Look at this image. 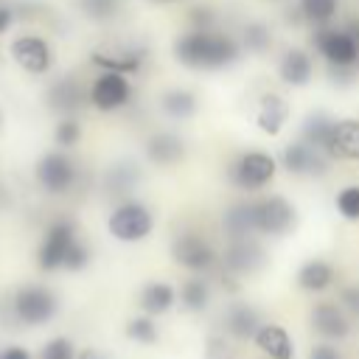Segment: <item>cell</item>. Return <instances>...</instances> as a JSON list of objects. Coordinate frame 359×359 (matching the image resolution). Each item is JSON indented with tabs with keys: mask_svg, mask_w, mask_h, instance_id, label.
<instances>
[{
	"mask_svg": "<svg viewBox=\"0 0 359 359\" xmlns=\"http://www.w3.org/2000/svg\"><path fill=\"white\" fill-rule=\"evenodd\" d=\"M241 42L216 28H191L174 39V59L191 70H222L241 59Z\"/></svg>",
	"mask_w": 359,
	"mask_h": 359,
	"instance_id": "1",
	"label": "cell"
},
{
	"mask_svg": "<svg viewBox=\"0 0 359 359\" xmlns=\"http://www.w3.org/2000/svg\"><path fill=\"white\" fill-rule=\"evenodd\" d=\"M278 174V160L269 151L250 149L241 151L230 165H227V182L244 194H255L266 188Z\"/></svg>",
	"mask_w": 359,
	"mask_h": 359,
	"instance_id": "2",
	"label": "cell"
},
{
	"mask_svg": "<svg viewBox=\"0 0 359 359\" xmlns=\"http://www.w3.org/2000/svg\"><path fill=\"white\" fill-rule=\"evenodd\" d=\"M107 230L121 244L146 241L154 230V213L140 199H123L121 205L112 208V213L107 219Z\"/></svg>",
	"mask_w": 359,
	"mask_h": 359,
	"instance_id": "3",
	"label": "cell"
},
{
	"mask_svg": "<svg viewBox=\"0 0 359 359\" xmlns=\"http://www.w3.org/2000/svg\"><path fill=\"white\" fill-rule=\"evenodd\" d=\"M252 222H255V233L258 236L280 238V236L294 230L297 208L286 196H280V194L258 196V199H252Z\"/></svg>",
	"mask_w": 359,
	"mask_h": 359,
	"instance_id": "4",
	"label": "cell"
},
{
	"mask_svg": "<svg viewBox=\"0 0 359 359\" xmlns=\"http://www.w3.org/2000/svg\"><path fill=\"white\" fill-rule=\"evenodd\" d=\"M11 306H14V317L25 325H45L59 314V297L42 283L20 286Z\"/></svg>",
	"mask_w": 359,
	"mask_h": 359,
	"instance_id": "5",
	"label": "cell"
},
{
	"mask_svg": "<svg viewBox=\"0 0 359 359\" xmlns=\"http://www.w3.org/2000/svg\"><path fill=\"white\" fill-rule=\"evenodd\" d=\"M314 50L328 62L334 70H353L359 65V42L353 34L339 31V28H325L320 25L311 36Z\"/></svg>",
	"mask_w": 359,
	"mask_h": 359,
	"instance_id": "6",
	"label": "cell"
},
{
	"mask_svg": "<svg viewBox=\"0 0 359 359\" xmlns=\"http://www.w3.org/2000/svg\"><path fill=\"white\" fill-rule=\"evenodd\" d=\"M171 258L188 272H208L219 261L213 244L202 233H194V230H182L171 238Z\"/></svg>",
	"mask_w": 359,
	"mask_h": 359,
	"instance_id": "7",
	"label": "cell"
},
{
	"mask_svg": "<svg viewBox=\"0 0 359 359\" xmlns=\"http://www.w3.org/2000/svg\"><path fill=\"white\" fill-rule=\"evenodd\" d=\"M87 101L98 109V112H118L132 101V84L126 79V73H115V70H101L90 90H87Z\"/></svg>",
	"mask_w": 359,
	"mask_h": 359,
	"instance_id": "8",
	"label": "cell"
},
{
	"mask_svg": "<svg viewBox=\"0 0 359 359\" xmlns=\"http://www.w3.org/2000/svg\"><path fill=\"white\" fill-rule=\"evenodd\" d=\"M76 238H79V236H76V224H73L70 219H56V222H50L48 230H45V236H42V241H39V250H36V264H39V269H45V272L62 269L65 255H67V250H70V244H73Z\"/></svg>",
	"mask_w": 359,
	"mask_h": 359,
	"instance_id": "9",
	"label": "cell"
},
{
	"mask_svg": "<svg viewBox=\"0 0 359 359\" xmlns=\"http://www.w3.org/2000/svg\"><path fill=\"white\" fill-rule=\"evenodd\" d=\"M224 272L230 275H252L258 269H264L266 264V250L255 236L247 238H227V247L219 255Z\"/></svg>",
	"mask_w": 359,
	"mask_h": 359,
	"instance_id": "10",
	"label": "cell"
},
{
	"mask_svg": "<svg viewBox=\"0 0 359 359\" xmlns=\"http://www.w3.org/2000/svg\"><path fill=\"white\" fill-rule=\"evenodd\" d=\"M278 163H280V168H283L286 174H292V177H323V174H328L331 157L297 137V140H292V143L283 146Z\"/></svg>",
	"mask_w": 359,
	"mask_h": 359,
	"instance_id": "11",
	"label": "cell"
},
{
	"mask_svg": "<svg viewBox=\"0 0 359 359\" xmlns=\"http://www.w3.org/2000/svg\"><path fill=\"white\" fill-rule=\"evenodd\" d=\"M34 174L48 194H67L76 182V163L65 151H48L39 157Z\"/></svg>",
	"mask_w": 359,
	"mask_h": 359,
	"instance_id": "12",
	"label": "cell"
},
{
	"mask_svg": "<svg viewBox=\"0 0 359 359\" xmlns=\"http://www.w3.org/2000/svg\"><path fill=\"white\" fill-rule=\"evenodd\" d=\"M149 50L143 45H132V42H121V45H104V48H95L90 53V62L101 70H115V73H137L146 62Z\"/></svg>",
	"mask_w": 359,
	"mask_h": 359,
	"instance_id": "13",
	"label": "cell"
},
{
	"mask_svg": "<svg viewBox=\"0 0 359 359\" xmlns=\"http://www.w3.org/2000/svg\"><path fill=\"white\" fill-rule=\"evenodd\" d=\"M8 53H11V59H14L25 73H31V76H42V73H48L50 65H53V50H50V45H48L42 36H36V34H22V36H17V39L11 42Z\"/></svg>",
	"mask_w": 359,
	"mask_h": 359,
	"instance_id": "14",
	"label": "cell"
},
{
	"mask_svg": "<svg viewBox=\"0 0 359 359\" xmlns=\"http://www.w3.org/2000/svg\"><path fill=\"white\" fill-rule=\"evenodd\" d=\"M309 323L314 328V334H320L323 339L328 342H337V339H345L351 334V317L348 311L334 303V300H320L314 303L311 314H309Z\"/></svg>",
	"mask_w": 359,
	"mask_h": 359,
	"instance_id": "15",
	"label": "cell"
},
{
	"mask_svg": "<svg viewBox=\"0 0 359 359\" xmlns=\"http://www.w3.org/2000/svg\"><path fill=\"white\" fill-rule=\"evenodd\" d=\"M289 115H292V107L280 93H264L255 104V126L269 137H278L283 132V126L289 123Z\"/></svg>",
	"mask_w": 359,
	"mask_h": 359,
	"instance_id": "16",
	"label": "cell"
},
{
	"mask_svg": "<svg viewBox=\"0 0 359 359\" xmlns=\"http://www.w3.org/2000/svg\"><path fill=\"white\" fill-rule=\"evenodd\" d=\"M222 323H224V334L238 339V342H250L255 337V331L261 328V314L255 306L244 303V300H233L224 314H222Z\"/></svg>",
	"mask_w": 359,
	"mask_h": 359,
	"instance_id": "17",
	"label": "cell"
},
{
	"mask_svg": "<svg viewBox=\"0 0 359 359\" xmlns=\"http://www.w3.org/2000/svg\"><path fill=\"white\" fill-rule=\"evenodd\" d=\"M143 151H146V160L151 165L168 168V165L182 163L188 149H185V140L180 135H174V132H154V135H149Z\"/></svg>",
	"mask_w": 359,
	"mask_h": 359,
	"instance_id": "18",
	"label": "cell"
},
{
	"mask_svg": "<svg viewBox=\"0 0 359 359\" xmlns=\"http://www.w3.org/2000/svg\"><path fill=\"white\" fill-rule=\"evenodd\" d=\"M252 342L266 359H294V342H292L289 331L278 323H261Z\"/></svg>",
	"mask_w": 359,
	"mask_h": 359,
	"instance_id": "19",
	"label": "cell"
},
{
	"mask_svg": "<svg viewBox=\"0 0 359 359\" xmlns=\"http://www.w3.org/2000/svg\"><path fill=\"white\" fill-rule=\"evenodd\" d=\"M278 76L289 87H306L314 79V62L303 48H289L278 62Z\"/></svg>",
	"mask_w": 359,
	"mask_h": 359,
	"instance_id": "20",
	"label": "cell"
},
{
	"mask_svg": "<svg viewBox=\"0 0 359 359\" xmlns=\"http://www.w3.org/2000/svg\"><path fill=\"white\" fill-rule=\"evenodd\" d=\"M334 280H337V269H334L328 261H323V258H309V261H303V264L297 266V275H294L297 289H303V292H309V294L325 292L328 286H334Z\"/></svg>",
	"mask_w": 359,
	"mask_h": 359,
	"instance_id": "21",
	"label": "cell"
},
{
	"mask_svg": "<svg viewBox=\"0 0 359 359\" xmlns=\"http://www.w3.org/2000/svg\"><path fill=\"white\" fill-rule=\"evenodd\" d=\"M334 126H337V118H334V115H328V112H311V115H306V121H303L300 140H306L309 146H314V149H320L323 154L331 157ZM331 160H334V157H331Z\"/></svg>",
	"mask_w": 359,
	"mask_h": 359,
	"instance_id": "22",
	"label": "cell"
},
{
	"mask_svg": "<svg viewBox=\"0 0 359 359\" xmlns=\"http://www.w3.org/2000/svg\"><path fill=\"white\" fill-rule=\"evenodd\" d=\"M81 104H84V90H81V81L76 76H65L56 84H50V90H48V107L50 109H56L62 115H73Z\"/></svg>",
	"mask_w": 359,
	"mask_h": 359,
	"instance_id": "23",
	"label": "cell"
},
{
	"mask_svg": "<svg viewBox=\"0 0 359 359\" xmlns=\"http://www.w3.org/2000/svg\"><path fill=\"white\" fill-rule=\"evenodd\" d=\"M174 303H177V289H174L171 283H165V280H151V283H146V286L140 289V294H137V306H140L143 314H149V317H160V314L171 311Z\"/></svg>",
	"mask_w": 359,
	"mask_h": 359,
	"instance_id": "24",
	"label": "cell"
},
{
	"mask_svg": "<svg viewBox=\"0 0 359 359\" xmlns=\"http://www.w3.org/2000/svg\"><path fill=\"white\" fill-rule=\"evenodd\" d=\"M222 230L227 238H247V236H258L255 233V222H252V199H241L233 202L224 216H222Z\"/></svg>",
	"mask_w": 359,
	"mask_h": 359,
	"instance_id": "25",
	"label": "cell"
},
{
	"mask_svg": "<svg viewBox=\"0 0 359 359\" xmlns=\"http://www.w3.org/2000/svg\"><path fill=\"white\" fill-rule=\"evenodd\" d=\"M331 157L342 160H359V118H337L334 126V143Z\"/></svg>",
	"mask_w": 359,
	"mask_h": 359,
	"instance_id": "26",
	"label": "cell"
},
{
	"mask_svg": "<svg viewBox=\"0 0 359 359\" xmlns=\"http://www.w3.org/2000/svg\"><path fill=\"white\" fill-rule=\"evenodd\" d=\"M160 109H163L168 118H174V121H188V118L196 115L199 101H196V95H194L191 90H185V87H171V90L163 93Z\"/></svg>",
	"mask_w": 359,
	"mask_h": 359,
	"instance_id": "27",
	"label": "cell"
},
{
	"mask_svg": "<svg viewBox=\"0 0 359 359\" xmlns=\"http://www.w3.org/2000/svg\"><path fill=\"white\" fill-rule=\"evenodd\" d=\"M180 306L188 314H202L210 306V286L202 278H188L180 286Z\"/></svg>",
	"mask_w": 359,
	"mask_h": 359,
	"instance_id": "28",
	"label": "cell"
},
{
	"mask_svg": "<svg viewBox=\"0 0 359 359\" xmlns=\"http://www.w3.org/2000/svg\"><path fill=\"white\" fill-rule=\"evenodd\" d=\"M241 48L250 50V53H266L272 48V31L266 22L261 20H252L241 28Z\"/></svg>",
	"mask_w": 359,
	"mask_h": 359,
	"instance_id": "29",
	"label": "cell"
},
{
	"mask_svg": "<svg viewBox=\"0 0 359 359\" xmlns=\"http://www.w3.org/2000/svg\"><path fill=\"white\" fill-rule=\"evenodd\" d=\"M79 11L93 22H109L121 14L123 0H76Z\"/></svg>",
	"mask_w": 359,
	"mask_h": 359,
	"instance_id": "30",
	"label": "cell"
},
{
	"mask_svg": "<svg viewBox=\"0 0 359 359\" xmlns=\"http://www.w3.org/2000/svg\"><path fill=\"white\" fill-rule=\"evenodd\" d=\"M126 337H129L132 342H137V345H154V342L160 339V331H157L154 317H149V314L132 317V320L126 323Z\"/></svg>",
	"mask_w": 359,
	"mask_h": 359,
	"instance_id": "31",
	"label": "cell"
},
{
	"mask_svg": "<svg viewBox=\"0 0 359 359\" xmlns=\"http://www.w3.org/2000/svg\"><path fill=\"white\" fill-rule=\"evenodd\" d=\"M339 8V0H300V11L303 20H309L311 25H325L334 20Z\"/></svg>",
	"mask_w": 359,
	"mask_h": 359,
	"instance_id": "32",
	"label": "cell"
},
{
	"mask_svg": "<svg viewBox=\"0 0 359 359\" xmlns=\"http://www.w3.org/2000/svg\"><path fill=\"white\" fill-rule=\"evenodd\" d=\"M334 208L345 222H359V185H345L334 196Z\"/></svg>",
	"mask_w": 359,
	"mask_h": 359,
	"instance_id": "33",
	"label": "cell"
},
{
	"mask_svg": "<svg viewBox=\"0 0 359 359\" xmlns=\"http://www.w3.org/2000/svg\"><path fill=\"white\" fill-rule=\"evenodd\" d=\"M53 140L59 149H73L81 140V123L73 115H65L53 129Z\"/></svg>",
	"mask_w": 359,
	"mask_h": 359,
	"instance_id": "34",
	"label": "cell"
},
{
	"mask_svg": "<svg viewBox=\"0 0 359 359\" xmlns=\"http://www.w3.org/2000/svg\"><path fill=\"white\" fill-rule=\"evenodd\" d=\"M140 180V174H137V165H115L112 171H109V188H112V194H126V191H132V185Z\"/></svg>",
	"mask_w": 359,
	"mask_h": 359,
	"instance_id": "35",
	"label": "cell"
},
{
	"mask_svg": "<svg viewBox=\"0 0 359 359\" xmlns=\"http://www.w3.org/2000/svg\"><path fill=\"white\" fill-rule=\"evenodd\" d=\"M202 356H205V359H238L236 348L227 342V337H224V334H210V337L205 339Z\"/></svg>",
	"mask_w": 359,
	"mask_h": 359,
	"instance_id": "36",
	"label": "cell"
},
{
	"mask_svg": "<svg viewBox=\"0 0 359 359\" xmlns=\"http://www.w3.org/2000/svg\"><path fill=\"white\" fill-rule=\"evenodd\" d=\"M39 359H76V345L67 337H53L42 345Z\"/></svg>",
	"mask_w": 359,
	"mask_h": 359,
	"instance_id": "37",
	"label": "cell"
},
{
	"mask_svg": "<svg viewBox=\"0 0 359 359\" xmlns=\"http://www.w3.org/2000/svg\"><path fill=\"white\" fill-rule=\"evenodd\" d=\"M90 264V247L81 241V238H76L73 244H70V250H67V255H65V264H62V269H70V272H79V269H84Z\"/></svg>",
	"mask_w": 359,
	"mask_h": 359,
	"instance_id": "38",
	"label": "cell"
},
{
	"mask_svg": "<svg viewBox=\"0 0 359 359\" xmlns=\"http://www.w3.org/2000/svg\"><path fill=\"white\" fill-rule=\"evenodd\" d=\"M339 306L348 314H359V283H351V286L339 289Z\"/></svg>",
	"mask_w": 359,
	"mask_h": 359,
	"instance_id": "39",
	"label": "cell"
},
{
	"mask_svg": "<svg viewBox=\"0 0 359 359\" xmlns=\"http://www.w3.org/2000/svg\"><path fill=\"white\" fill-rule=\"evenodd\" d=\"M188 20H191V25L194 28H213V22H216V17H213V11L210 8H191V14H188Z\"/></svg>",
	"mask_w": 359,
	"mask_h": 359,
	"instance_id": "40",
	"label": "cell"
},
{
	"mask_svg": "<svg viewBox=\"0 0 359 359\" xmlns=\"http://www.w3.org/2000/svg\"><path fill=\"white\" fill-rule=\"evenodd\" d=\"M309 359H342V356L331 342H320V345H314L309 351Z\"/></svg>",
	"mask_w": 359,
	"mask_h": 359,
	"instance_id": "41",
	"label": "cell"
},
{
	"mask_svg": "<svg viewBox=\"0 0 359 359\" xmlns=\"http://www.w3.org/2000/svg\"><path fill=\"white\" fill-rule=\"evenodd\" d=\"M0 359H31V353L22 345H8L0 351Z\"/></svg>",
	"mask_w": 359,
	"mask_h": 359,
	"instance_id": "42",
	"label": "cell"
},
{
	"mask_svg": "<svg viewBox=\"0 0 359 359\" xmlns=\"http://www.w3.org/2000/svg\"><path fill=\"white\" fill-rule=\"evenodd\" d=\"M11 22H14V11L8 6H0V34H6L11 28Z\"/></svg>",
	"mask_w": 359,
	"mask_h": 359,
	"instance_id": "43",
	"label": "cell"
},
{
	"mask_svg": "<svg viewBox=\"0 0 359 359\" xmlns=\"http://www.w3.org/2000/svg\"><path fill=\"white\" fill-rule=\"evenodd\" d=\"M76 359H107V353L98 351V348H81V351L76 353Z\"/></svg>",
	"mask_w": 359,
	"mask_h": 359,
	"instance_id": "44",
	"label": "cell"
},
{
	"mask_svg": "<svg viewBox=\"0 0 359 359\" xmlns=\"http://www.w3.org/2000/svg\"><path fill=\"white\" fill-rule=\"evenodd\" d=\"M151 3H177V0H151Z\"/></svg>",
	"mask_w": 359,
	"mask_h": 359,
	"instance_id": "45",
	"label": "cell"
},
{
	"mask_svg": "<svg viewBox=\"0 0 359 359\" xmlns=\"http://www.w3.org/2000/svg\"><path fill=\"white\" fill-rule=\"evenodd\" d=\"M0 123H3V112H0Z\"/></svg>",
	"mask_w": 359,
	"mask_h": 359,
	"instance_id": "46",
	"label": "cell"
}]
</instances>
